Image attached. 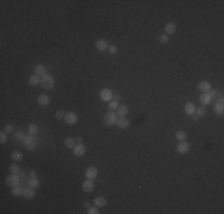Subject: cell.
Wrapping results in <instances>:
<instances>
[{
	"label": "cell",
	"instance_id": "obj_45",
	"mask_svg": "<svg viewBox=\"0 0 224 214\" xmlns=\"http://www.w3.org/2000/svg\"><path fill=\"white\" fill-rule=\"evenodd\" d=\"M82 206H84L85 208H87V209H88V208L91 207V206H90V202H88V201H85V202L82 203Z\"/></svg>",
	"mask_w": 224,
	"mask_h": 214
},
{
	"label": "cell",
	"instance_id": "obj_1",
	"mask_svg": "<svg viewBox=\"0 0 224 214\" xmlns=\"http://www.w3.org/2000/svg\"><path fill=\"white\" fill-rule=\"evenodd\" d=\"M117 120H118L117 114H116L113 111H109V112L105 113V116H104V123H105V125H107V126H113L115 124H117Z\"/></svg>",
	"mask_w": 224,
	"mask_h": 214
},
{
	"label": "cell",
	"instance_id": "obj_15",
	"mask_svg": "<svg viewBox=\"0 0 224 214\" xmlns=\"http://www.w3.org/2000/svg\"><path fill=\"white\" fill-rule=\"evenodd\" d=\"M198 89H199L201 93H207V92L211 89V84H210V82H207V81H201V82L198 84Z\"/></svg>",
	"mask_w": 224,
	"mask_h": 214
},
{
	"label": "cell",
	"instance_id": "obj_37",
	"mask_svg": "<svg viewBox=\"0 0 224 214\" xmlns=\"http://www.w3.org/2000/svg\"><path fill=\"white\" fill-rule=\"evenodd\" d=\"M207 94H209V95L211 96V100H213V99H217V98H216V96H217V90H216V89H212V88H211V89H210V90L207 92Z\"/></svg>",
	"mask_w": 224,
	"mask_h": 214
},
{
	"label": "cell",
	"instance_id": "obj_41",
	"mask_svg": "<svg viewBox=\"0 0 224 214\" xmlns=\"http://www.w3.org/2000/svg\"><path fill=\"white\" fill-rule=\"evenodd\" d=\"M5 131H6L7 133L13 132V125H11V124H6V125H5Z\"/></svg>",
	"mask_w": 224,
	"mask_h": 214
},
{
	"label": "cell",
	"instance_id": "obj_30",
	"mask_svg": "<svg viewBox=\"0 0 224 214\" xmlns=\"http://www.w3.org/2000/svg\"><path fill=\"white\" fill-rule=\"evenodd\" d=\"M177 138H178V140H179V142L185 140V139H186V133H185V131L179 130V131L177 132Z\"/></svg>",
	"mask_w": 224,
	"mask_h": 214
},
{
	"label": "cell",
	"instance_id": "obj_27",
	"mask_svg": "<svg viewBox=\"0 0 224 214\" xmlns=\"http://www.w3.org/2000/svg\"><path fill=\"white\" fill-rule=\"evenodd\" d=\"M28 131H29V133L30 135H37V132H38V126L36 125V124H30L29 126H28Z\"/></svg>",
	"mask_w": 224,
	"mask_h": 214
},
{
	"label": "cell",
	"instance_id": "obj_11",
	"mask_svg": "<svg viewBox=\"0 0 224 214\" xmlns=\"http://www.w3.org/2000/svg\"><path fill=\"white\" fill-rule=\"evenodd\" d=\"M86 177L88 178V180H94L96 177H97V175H98V169L96 168V167H90L87 170H86Z\"/></svg>",
	"mask_w": 224,
	"mask_h": 214
},
{
	"label": "cell",
	"instance_id": "obj_12",
	"mask_svg": "<svg viewBox=\"0 0 224 214\" xmlns=\"http://www.w3.org/2000/svg\"><path fill=\"white\" fill-rule=\"evenodd\" d=\"M96 48H97V50H99V51H105V50H107V49H109L107 41H105V39H98L97 43H96Z\"/></svg>",
	"mask_w": 224,
	"mask_h": 214
},
{
	"label": "cell",
	"instance_id": "obj_5",
	"mask_svg": "<svg viewBox=\"0 0 224 214\" xmlns=\"http://www.w3.org/2000/svg\"><path fill=\"white\" fill-rule=\"evenodd\" d=\"M213 111H215L216 114L223 116V113H224V99H223L222 96H220V98L218 99V101L216 102V105H215V107H213Z\"/></svg>",
	"mask_w": 224,
	"mask_h": 214
},
{
	"label": "cell",
	"instance_id": "obj_35",
	"mask_svg": "<svg viewBox=\"0 0 224 214\" xmlns=\"http://www.w3.org/2000/svg\"><path fill=\"white\" fill-rule=\"evenodd\" d=\"M159 42H160L161 44H166V43L168 42V36H167L166 33L160 35V37H159Z\"/></svg>",
	"mask_w": 224,
	"mask_h": 214
},
{
	"label": "cell",
	"instance_id": "obj_38",
	"mask_svg": "<svg viewBox=\"0 0 224 214\" xmlns=\"http://www.w3.org/2000/svg\"><path fill=\"white\" fill-rule=\"evenodd\" d=\"M109 51H110V54L115 55V54H117V51H118V48H117L116 45H109Z\"/></svg>",
	"mask_w": 224,
	"mask_h": 214
},
{
	"label": "cell",
	"instance_id": "obj_39",
	"mask_svg": "<svg viewBox=\"0 0 224 214\" xmlns=\"http://www.w3.org/2000/svg\"><path fill=\"white\" fill-rule=\"evenodd\" d=\"M87 210H88V212H87L88 214H98V213H99V210H98L97 206H96V207H90Z\"/></svg>",
	"mask_w": 224,
	"mask_h": 214
},
{
	"label": "cell",
	"instance_id": "obj_6",
	"mask_svg": "<svg viewBox=\"0 0 224 214\" xmlns=\"http://www.w3.org/2000/svg\"><path fill=\"white\" fill-rule=\"evenodd\" d=\"M64 122L69 125H73L78 122V116L74 113V112H66V116H64Z\"/></svg>",
	"mask_w": 224,
	"mask_h": 214
},
{
	"label": "cell",
	"instance_id": "obj_3",
	"mask_svg": "<svg viewBox=\"0 0 224 214\" xmlns=\"http://www.w3.org/2000/svg\"><path fill=\"white\" fill-rule=\"evenodd\" d=\"M24 145H25V148H26L28 150H30V151H32V150L36 149L37 140H36V138L34 137V135H30V133H29V136H26V139H25V142H24Z\"/></svg>",
	"mask_w": 224,
	"mask_h": 214
},
{
	"label": "cell",
	"instance_id": "obj_44",
	"mask_svg": "<svg viewBox=\"0 0 224 214\" xmlns=\"http://www.w3.org/2000/svg\"><path fill=\"white\" fill-rule=\"evenodd\" d=\"M75 143L77 144H82V138L81 137H77L75 138Z\"/></svg>",
	"mask_w": 224,
	"mask_h": 214
},
{
	"label": "cell",
	"instance_id": "obj_24",
	"mask_svg": "<svg viewBox=\"0 0 224 214\" xmlns=\"http://www.w3.org/2000/svg\"><path fill=\"white\" fill-rule=\"evenodd\" d=\"M29 83H30V86H37V84H39V83H41V79H39V76L36 75V74L31 75L30 79H29Z\"/></svg>",
	"mask_w": 224,
	"mask_h": 214
},
{
	"label": "cell",
	"instance_id": "obj_8",
	"mask_svg": "<svg viewBox=\"0 0 224 214\" xmlns=\"http://www.w3.org/2000/svg\"><path fill=\"white\" fill-rule=\"evenodd\" d=\"M22 196H23L24 199H26V200L34 199V197H35V190H34V188H31V187H25V188L23 189Z\"/></svg>",
	"mask_w": 224,
	"mask_h": 214
},
{
	"label": "cell",
	"instance_id": "obj_42",
	"mask_svg": "<svg viewBox=\"0 0 224 214\" xmlns=\"http://www.w3.org/2000/svg\"><path fill=\"white\" fill-rule=\"evenodd\" d=\"M29 177H30V178H37L36 170H30V173H29Z\"/></svg>",
	"mask_w": 224,
	"mask_h": 214
},
{
	"label": "cell",
	"instance_id": "obj_46",
	"mask_svg": "<svg viewBox=\"0 0 224 214\" xmlns=\"http://www.w3.org/2000/svg\"><path fill=\"white\" fill-rule=\"evenodd\" d=\"M198 119H199L198 116H192V120H193V122H198Z\"/></svg>",
	"mask_w": 224,
	"mask_h": 214
},
{
	"label": "cell",
	"instance_id": "obj_7",
	"mask_svg": "<svg viewBox=\"0 0 224 214\" xmlns=\"http://www.w3.org/2000/svg\"><path fill=\"white\" fill-rule=\"evenodd\" d=\"M99 95H100V98H101L103 101H111L113 99V93L110 89H107V88L101 89Z\"/></svg>",
	"mask_w": 224,
	"mask_h": 214
},
{
	"label": "cell",
	"instance_id": "obj_32",
	"mask_svg": "<svg viewBox=\"0 0 224 214\" xmlns=\"http://www.w3.org/2000/svg\"><path fill=\"white\" fill-rule=\"evenodd\" d=\"M118 101H115V100H111L110 101V105H109V108H110V111H115V110H117L118 108Z\"/></svg>",
	"mask_w": 224,
	"mask_h": 214
},
{
	"label": "cell",
	"instance_id": "obj_23",
	"mask_svg": "<svg viewBox=\"0 0 224 214\" xmlns=\"http://www.w3.org/2000/svg\"><path fill=\"white\" fill-rule=\"evenodd\" d=\"M63 144H64V146H66L67 149H74V145H75L77 143H75V139H74V138L68 137V138L64 139Z\"/></svg>",
	"mask_w": 224,
	"mask_h": 214
},
{
	"label": "cell",
	"instance_id": "obj_29",
	"mask_svg": "<svg viewBox=\"0 0 224 214\" xmlns=\"http://www.w3.org/2000/svg\"><path fill=\"white\" fill-rule=\"evenodd\" d=\"M22 194H23V188L20 186L13 187V189H12V195L13 196H20Z\"/></svg>",
	"mask_w": 224,
	"mask_h": 214
},
{
	"label": "cell",
	"instance_id": "obj_40",
	"mask_svg": "<svg viewBox=\"0 0 224 214\" xmlns=\"http://www.w3.org/2000/svg\"><path fill=\"white\" fill-rule=\"evenodd\" d=\"M64 116H66V112H64V111H57L56 114H55V117H56L57 119H62V118H64Z\"/></svg>",
	"mask_w": 224,
	"mask_h": 214
},
{
	"label": "cell",
	"instance_id": "obj_19",
	"mask_svg": "<svg viewBox=\"0 0 224 214\" xmlns=\"http://www.w3.org/2000/svg\"><path fill=\"white\" fill-rule=\"evenodd\" d=\"M177 30V25L174 23H168L166 26H165V33L168 36V35H173Z\"/></svg>",
	"mask_w": 224,
	"mask_h": 214
},
{
	"label": "cell",
	"instance_id": "obj_16",
	"mask_svg": "<svg viewBox=\"0 0 224 214\" xmlns=\"http://www.w3.org/2000/svg\"><path fill=\"white\" fill-rule=\"evenodd\" d=\"M37 102H38V105H39V106H43V107H45V106H48V105H49V102H50V99H49V96H48V95H45V94H42V95H39V96H38V100H37Z\"/></svg>",
	"mask_w": 224,
	"mask_h": 214
},
{
	"label": "cell",
	"instance_id": "obj_9",
	"mask_svg": "<svg viewBox=\"0 0 224 214\" xmlns=\"http://www.w3.org/2000/svg\"><path fill=\"white\" fill-rule=\"evenodd\" d=\"M73 151H74V155H75V156L81 157V156L85 155V152H86V148H85V145H82V144H78V145L74 146Z\"/></svg>",
	"mask_w": 224,
	"mask_h": 214
},
{
	"label": "cell",
	"instance_id": "obj_25",
	"mask_svg": "<svg viewBox=\"0 0 224 214\" xmlns=\"http://www.w3.org/2000/svg\"><path fill=\"white\" fill-rule=\"evenodd\" d=\"M15 138H16V140H18L19 143H24L25 139H26V136H25L22 131H18V132L15 135Z\"/></svg>",
	"mask_w": 224,
	"mask_h": 214
},
{
	"label": "cell",
	"instance_id": "obj_43",
	"mask_svg": "<svg viewBox=\"0 0 224 214\" xmlns=\"http://www.w3.org/2000/svg\"><path fill=\"white\" fill-rule=\"evenodd\" d=\"M120 99H122V96H120L119 94H115V95H113V100H115V101H119Z\"/></svg>",
	"mask_w": 224,
	"mask_h": 214
},
{
	"label": "cell",
	"instance_id": "obj_22",
	"mask_svg": "<svg viewBox=\"0 0 224 214\" xmlns=\"http://www.w3.org/2000/svg\"><path fill=\"white\" fill-rule=\"evenodd\" d=\"M126 113H128V107L126 106H124V105H122V106H118V108H117V117H125L126 116Z\"/></svg>",
	"mask_w": 224,
	"mask_h": 214
},
{
	"label": "cell",
	"instance_id": "obj_17",
	"mask_svg": "<svg viewBox=\"0 0 224 214\" xmlns=\"http://www.w3.org/2000/svg\"><path fill=\"white\" fill-rule=\"evenodd\" d=\"M185 113L187 116H193L196 113V106L192 102H187L185 105Z\"/></svg>",
	"mask_w": 224,
	"mask_h": 214
},
{
	"label": "cell",
	"instance_id": "obj_21",
	"mask_svg": "<svg viewBox=\"0 0 224 214\" xmlns=\"http://www.w3.org/2000/svg\"><path fill=\"white\" fill-rule=\"evenodd\" d=\"M106 199L103 197V196H97L94 200H93V203L97 206V207H104L106 205Z\"/></svg>",
	"mask_w": 224,
	"mask_h": 214
},
{
	"label": "cell",
	"instance_id": "obj_4",
	"mask_svg": "<svg viewBox=\"0 0 224 214\" xmlns=\"http://www.w3.org/2000/svg\"><path fill=\"white\" fill-rule=\"evenodd\" d=\"M20 183V176H19V174H12V175H10L7 178H6V184L9 186V187H16V186H18Z\"/></svg>",
	"mask_w": 224,
	"mask_h": 214
},
{
	"label": "cell",
	"instance_id": "obj_13",
	"mask_svg": "<svg viewBox=\"0 0 224 214\" xmlns=\"http://www.w3.org/2000/svg\"><path fill=\"white\" fill-rule=\"evenodd\" d=\"M211 96L207 94V93H201L200 94V96H199V102L203 105V106H205V105H209V103H211Z\"/></svg>",
	"mask_w": 224,
	"mask_h": 214
},
{
	"label": "cell",
	"instance_id": "obj_31",
	"mask_svg": "<svg viewBox=\"0 0 224 214\" xmlns=\"http://www.w3.org/2000/svg\"><path fill=\"white\" fill-rule=\"evenodd\" d=\"M6 133H7L6 131H1V132H0V143H1V144H5L7 142V135Z\"/></svg>",
	"mask_w": 224,
	"mask_h": 214
},
{
	"label": "cell",
	"instance_id": "obj_20",
	"mask_svg": "<svg viewBox=\"0 0 224 214\" xmlns=\"http://www.w3.org/2000/svg\"><path fill=\"white\" fill-rule=\"evenodd\" d=\"M129 124H130V122H129L126 118H124V117H122V118H119V119L117 120V126H118L119 129H126V127L129 126Z\"/></svg>",
	"mask_w": 224,
	"mask_h": 214
},
{
	"label": "cell",
	"instance_id": "obj_26",
	"mask_svg": "<svg viewBox=\"0 0 224 214\" xmlns=\"http://www.w3.org/2000/svg\"><path fill=\"white\" fill-rule=\"evenodd\" d=\"M11 157H12V159H15L16 162H19V161L23 159V154H22L20 151H13V152L11 154Z\"/></svg>",
	"mask_w": 224,
	"mask_h": 214
},
{
	"label": "cell",
	"instance_id": "obj_33",
	"mask_svg": "<svg viewBox=\"0 0 224 214\" xmlns=\"http://www.w3.org/2000/svg\"><path fill=\"white\" fill-rule=\"evenodd\" d=\"M196 113H197L198 117H201L206 113V108L205 107H198V108H196Z\"/></svg>",
	"mask_w": 224,
	"mask_h": 214
},
{
	"label": "cell",
	"instance_id": "obj_28",
	"mask_svg": "<svg viewBox=\"0 0 224 214\" xmlns=\"http://www.w3.org/2000/svg\"><path fill=\"white\" fill-rule=\"evenodd\" d=\"M28 187H31V188H37L39 186V182L37 178H29L28 183H26Z\"/></svg>",
	"mask_w": 224,
	"mask_h": 214
},
{
	"label": "cell",
	"instance_id": "obj_34",
	"mask_svg": "<svg viewBox=\"0 0 224 214\" xmlns=\"http://www.w3.org/2000/svg\"><path fill=\"white\" fill-rule=\"evenodd\" d=\"M10 171H11L12 174H19V173H20V168H19L17 164H12V165L10 167Z\"/></svg>",
	"mask_w": 224,
	"mask_h": 214
},
{
	"label": "cell",
	"instance_id": "obj_18",
	"mask_svg": "<svg viewBox=\"0 0 224 214\" xmlns=\"http://www.w3.org/2000/svg\"><path fill=\"white\" fill-rule=\"evenodd\" d=\"M35 74L38 76H44L47 75V68L44 64H37L35 68Z\"/></svg>",
	"mask_w": 224,
	"mask_h": 214
},
{
	"label": "cell",
	"instance_id": "obj_10",
	"mask_svg": "<svg viewBox=\"0 0 224 214\" xmlns=\"http://www.w3.org/2000/svg\"><path fill=\"white\" fill-rule=\"evenodd\" d=\"M177 150H178V152H179V154L184 155V154H186V152L190 150V144H188V143H186L185 140H182V142H180V143L178 144Z\"/></svg>",
	"mask_w": 224,
	"mask_h": 214
},
{
	"label": "cell",
	"instance_id": "obj_2",
	"mask_svg": "<svg viewBox=\"0 0 224 214\" xmlns=\"http://www.w3.org/2000/svg\"><path fill=\"white\" fill-rule=\"evenodd\" d=\"M41 84L43 86V88L49 90L55 86V80H54V77L51 75H44L41 79Z\"/></svg>",
	"mask_w": 224,
	"mask_h": 214
},
{
	"label": "cell",
	"instance_id": "obj_14",
	"mask_svg": "<svg viewBox=\"0 0 224 214\" xmlns=\"http://www.w3.org/2000/svg\"><path fill=\"white\" fill-rule=\"evenodd\" d=\"M82 189H84V191H86V193H91V191L94 189V183H93V181H92V180L85 181V182L82 183Z\"/></svg>",
	"mask_w": 224,
	"mask_h": 214
},
{
	"label": "cell",
	"instance_id": "obj_36",
	"mask_svg": "<svg viewBox=\"0 0 224 214\" xmlns=\"http://www.w3.org/2000/svg\"><path fill=\"white\" fill-rule=\"evenodd\" d=\"M19 176H20V183H25V184H26V183H28V181H29V180H28V177H26V174L20 171V173H19Z\"/></svg>",
	"mask_w": 224,
	"mask_h": 214
}]
</instances>
